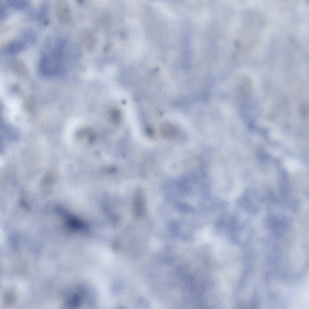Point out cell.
I'll use <instances>...</instances> for the list:
<instances>
[{
    "instance_id": "1",
    "label": "cell",
    "mask_w": 309,
    "mask_h": 309,
    "mask_svg": "<svg viewBox=\"0 0 309 309\" xmlns=\"http://www.w3.org/2000/svg\"><path fill=\"white\" fill-rule=\"evenodd\" d=\"M62 44H59L49 54L43 55L40 62L41 73L46 76L56 75L61 67L63 49Z\"/></svg>"
},
{
    "instance_id": "3",
    "label": "cell",
    "mask_w": 309,
    "mask_h": 309,
    "mask_svg": "<svg viewBox=\"0 0 309 309\" xmlns=\"http://www.w3.org/2000/svg\"><path fill=\"white\" fill-rule=\"evenodd\" d=\"M81 40L83 45L88 50L92 49L95 46L96 39L94 34L89 30H86L82 33Z\"/></svg>"
},
{
    "instance_id": "2",
    "label": "cell",
    "mask_w": 309,
    "mask_h": 309,
    "mask_svg": "<svg viewBox=\"0 0 309 309\" xmlns=\"http://www.w3.org/2000/svg\"><path fill=\"white\" fill-rule=\"evenodd\" d=\"M54 10L56 17L61 24H69L72 19V14L68 2L65 0H56L54 3Z\"/></svg>"
},
{
    "instance_id": "5",
    "label": "cell",
    "mask_w": 309,
    "mask_h": 309,
    "mask_svg": "<svg viewBox=\"0 0 309 309\" xmlns=\"http://www.w3.org/2000/svg\"><path fill=\"white\" fill-rule=\"evenodd\" d=\"M8 3L12 6L16 8H24L27 4V2L25 0H11L9 1Z\"/></svg>"
},
{
    "instance_id": "4",
    "label": "cell",
    "mask_w": 309,
    "mask_h": 309,
    "mask_svg": "<svg viewBox=\"0 0 309 309\" xmlns=\"http://www.w3.org/2000/svg\"><path fill=\"white\" fill-rule=\"evenodd\" d=\"M25 45L22 41L16 40L12 41L7 46L6 50L10 54H14L22 51L24 48Z\"/></svg>"
}]
</instances>
